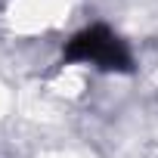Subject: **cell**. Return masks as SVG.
<instances>
[{
    "mask_svg": "<svg viewBox=\"0 0 158 158\" xmlns=\"http://www.w3.org/2000/svg\"><path fill=\"white\" fill-rule=\"evenodd\" d=\"M68 59H77V62H90L96 68H127V50L124 44L102 25L96 28H87L84 34H77L68 47Z\"/></svg>",
    "mask_w": 158,
    "mask_h": 158,
    "instance_id": "6da1fadb",
    "label": "cell"
}]
</instances>
